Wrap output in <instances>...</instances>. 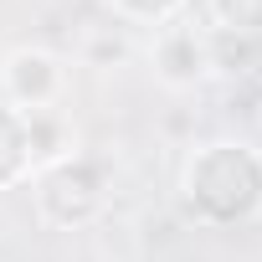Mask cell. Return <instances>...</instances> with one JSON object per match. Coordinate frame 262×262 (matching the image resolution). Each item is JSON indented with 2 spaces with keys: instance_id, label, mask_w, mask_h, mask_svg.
<instances>
[{
  "instance_id": "6da1fadb",
  "label": "cell",
  "mask_w": 262,
  "mask_h": 262,
  "mask_svg": "<svg viewBox=\"0 0 262 262\" xmlns=\"http://www.w3.org/2000/svg\"><path fill=\"white\" fill-rule=\"evenodd\" d=\"M185 190L201 221H216V226L247 221L262 206V160L242 144H211L190 160Z\"/></svg>"
},
{
  "instance_id": "7a4b0ae2",
  "label": "cell",
  "mask_w": 262,
  "mask_h": 262,
  "mask_svg": "<svg viewBox=\"0 0 262 262\" xmlns=\"http://www.w3.org/2000/svg\"><path fill=\"white\" fill-rule=\"evenodd\" d=\"M98 195H103V175L93 160H62L41 175V216L57 221V226H82L93 211H98Z\"/></svg>"
},
{
  "instance_id": "3957f363",
  "label": "cell",
  "mask_w": 262,
  "mask_h": 262,
  "mask_svg": "<svg viewBox=\"0 0 262 262\" xmlns=\"http://www.w3.org/2000/svg\"><path fill=\"white\" fill-rule=\"evenodd\" d=\"M6 88H11L16 103L41 108V103L57 93V62H52L47 52H16V57L6 62Z\"/></svg>"
},
{
  "instance_id": "277c9868",
  "label": "cell",
  "mask_w": 262,
  "mask_h": 262,
  "mask_svg": "<svg viewBox=\"0 0 262 262\" xmlns=\"http://www.w3.org/2000/svg\"><path fill=\"white\" fill-rule=\"evenodd\" d=\"M206 67V41H195V31H175L160 41V72L170 82H195Z\"/></svg>"
},
{
  "instance_id": "5b68a950",
  "label": "cell",
  "mask_w": 262,
  "mask_h": 262,
  "mask_svg": "<svg viewBox=\"0 0 262 262\" xmlns=\"http://www.w3.org/2000/svg\"><path fill=\"white\" fill-rule=\"evenodd\" d=\"M31 149H26V118L0 108V185H11L21 170H26Z\"/></svg>"
},
{
  "instance_id": "8992f818",
  "label": "cell",
  "mask_w": 262,
  "mask_h": 262,
  "mask_svg": "<svg viewBox=\"0 0 262 262\" xmlns=\"http://www.w3.org/2000/svg\"><path fill=\"white\" fill-rule=\"evenodd\" d=\"M211 16H216V31H231V36H262V0H211Z\"/></svg>"
},
{
  "instance_id": "52a82bcc",
  "label": "cell",
  "mask_w": 262,
  "mask_h": 262,
  "mask_svg": "<svg viewBox=\"0 0 262 262\" xmlns=\"http://www.w3.org/2000/svg\"><path fill=\"white\" fill-rule=\"evenodd\" d=\"M257 57L252 36H231V31H211L206 41V67H226V72H247Z\"/></svg>"
},
{
  "instance_id": "ba28073f",
  "label": "cell",
  "mask_w": 262,
  "mask_h": 262,
  "mask_svg": "<svg viewBox=\"0 0 262 262\" xmlns=\"http://www.w3.org/2000/svg\"><path fill=\"white\" fill-rule=\"evenodd\" d=\"M108 6H113L118 16H128V21H165L180 0H108Z\"/></svg>"
},
{
  "instance_id": "9c48e42d",
  "label": "cell",
  "mask_w": 262,
  "mask_h": 262,
  "mask_svg": "<svg viewBox=\"0 0 262 262\" xmlns=\"http://www.w3.org/2000/svg\"><path fill=\"white\" fill-rule=\"evenodd\" d=\"M118 57H123V41H118V36H113V41H98V47H93V62H118Z\"/></svg>"
}]
</instances>
